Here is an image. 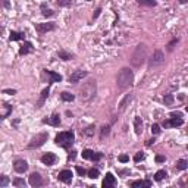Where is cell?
Here are the masks:
<instances>
[{
  "label": "cell",
  "instance_id": "obj_3",
  "mask_svg": "<svg viewBox=\"0 0 188 188\" xmlns=\"http://www.w3.org/2000/svg\"><path fill=\"white\" fill-rule=\"evenodd\" d=\"M75 141V134L72 131H63V132H59L55 138V143H56L59 147H63V148H69Z\"/></svg>",
  "mask_w": 188,
  "mask_h": 188
},
{
  "label": "cell",
  "instance_id": "obj_1",
  "mask_svg": "<svg viewBox=\"0 0 188 188\" xmlns=\"http://www.w3.org/2000/svg\"><path fill=\"white\" fill-rule=\"evenodd\" d=\"M132 81H134V74L129 68H122L118 74V78H116V84L121 90H125L128 87L132 85Z\"/></svg>",
  "mask_w": 188,
  "mask_h": 188
},
{
  "label": "cell",
  "instance_id": "obj_33",
  "mask_svg": "<svg viewBox=\"0 0 188 188\" xmlns=\"http://www.w3.org/2000/svg\"><path fill=\"white\" fill-rule=\"evenodd\" d=\"M9 182H10L9 176H6V175L0 176V187H6V185H9Z\"/></svg>",
  "mask_w": 188,
  "mask_h": 188
},
{
  "label": "cell",
  "instance_id": "obj_16",
  "mask_svg": "<svg viewBox=\"0 0 188 188\" xmlns=\"http://www.w3.org/2000/svg\"><path fill=\"white\" fill-rule=\"evenodd\" d=\"M13 169L18 172V173H24V172L28 171V163L25 160H16L13 163Z\"/></svg>",
  "mask_w": 188,
  "mask_h": 188
},
{
  "label": "cell",
  "instance_id": "obj_2",
  "mask_svg": "<svg viewBox=\"0 0 188 188\" xmlns=\"http://www.w3.org/2000/svg\"><path fill=\"white\" fill-rule=\"evenodd\" d=\"M96 91H97V85L94 80H88L87 82H84L80 90V97L82 101H88L96 96Z\"/></svg>",
  "mask_w": 188,
  "mask_h": 188
},
{
  "label": "cell",
  "instance_id": "obj_15",
  "mask_svg": "<svg viewBox=\"0 0 188 188\" xmlns=\"http://www.w3.org/2000/svg\"><path fill=\"white\" fill-rule=\"evenodd\" d=\"M56 160H57V157H56L55 153H46V154L41 156V162H43L44 165H47V166L53 165Z\"/></svg>",
  "mask_w": 188,
  "mask_h": 188
},
{
  "label": "cell",
  "instance_id": "obj_8",
  "mask_svg": "<svg viewBox=\"0 0 188 188\" xmlns=\"http://www.w3.org/2000/svg\"><path fill=\"white\" fill-rule=\"evenodd\" d=\"M35 30H37L40 34L49 33V31L56 30V24H55V22H47V24H35Z\"/></svg>",
  "mask_w": 188,
  "mask_h": 188
},
{
  "label": "cell",
  "instance_id": "obj_31",
  "mask_svg": "<svg viewBox=\"0 0 188 188\" xmlns=\"http://www.w3.org/2000/svg\"><path fill=\"white\" fill-rule=\"evenodd\" d=\"M56 3L60 8H66V6H71L72 5V0H56Z\"/></svg>",
  "mask_w": 188,
  "mask_h": 188
},
{
  "label": "cell",
  "instance_id": "obj_26",
  "mask_svg": "<svg viewBox=\"0 0 188 188\" xmlns=\"http://www.w3.org/2000/svg\"><path fill=\"white\" fill-rule=\"evenodd\" d=\"M187 168H188V162L185 159H179V160L176 162V169H178V171H185Z\"/></svg>",
  "mask_w": 188,
  "mask_h": 188
},
{
  "label": "cell",
  "instance_id": "obj_42",
  "mask_svg": "<svg viewBox=\"0 0 188 188\" xmlns=\"http://www.w3.org/2000/svg\"><path fill=\"white\" fill-rule=\"evenodd\" d=\"M128 160H129V157H128V156H126V154L119 156V162H122V163H126Z\"/></svg>",
  "mask_w": 188,
  "mask_h": 188
},
{
  "label": "cell",
  "instance_id": "obj_21",
  "mask_svg": "<svg viewBox=\"0 0 188 188\" xmlns=\"http://www.w3.org/2000/svg\"><path fill=\"white\" fill-rule=\"evenodd\" d=\"M134 129H135L137 135H141V132H143V121H141V118H138V116L134 119Z\"/></svg>",
  "mask_w": 188,
  "mask_h": 188
},
{
  "label": "cell",
  "instance_id": "obj_38",
  "mask_svg": "<svg viewBox=\"0 0 188 188\" xmlns=\"http://www.w3.org/2000/svg\"><path fill=\"white\" fill-rule=\"evenodd\" d=\"M93 129H94V126L91 125V126H88V128H85V129L82 131V134H84V135H88V137H90V135H93V132H94Z\"/></svg>",
  "mask_w": 188,
  "mask_h": 188
},
{
  "label": "cell",
  "instance_id": "obj_34",
  "mask_svg": "<svg viewBox=\"0 0 188 188\" xmlns=\"http://www.w3.org/2000/svg\"><path fill=\"white\" fill-rule=\"evenodd\" d=\"M140 5H144V6H156L154 0H137Z\"/></svg>",
  "mask_w": 188,
  "mask_h": 188
},
{
  "label": "cell",
  "instance_id": "obj_17",
  "mask_svg": "<svg viewBox=\"0 0 188 188\" xmlns=\"http://www.w3.org/2000/svg\"><path fill=\"white\" fill-rule=\"evenodd\" d=\"M49 93H50V87H47V88H44V90L41 91V96H40V98H38V101H37V107H38V109L43 107L44 101H46V98L49 97Z\"/></svg>",
  "mask_w": 188,
  "mask_h": 188
},
{
  "label": "cell",
  "instance_id": "obj_46",
  "mask_svg": "<svg viewBox=\"0 0 188 188\" xmlns=\"http://www.w3.org/2000/svg\"><path fill=\"white\" fill-rule=\"evenodd\" d=\"M100 12H101V9L98 8V9H97V10H96V13H94V19H96V18H97V16H98V15H100Z\"/></svg>",
  "mask_w": 188,
  "mask_h": 188
},
{
  "label": "cell",
  "instance_id": "obj_14",
  "mask_svg": "<svg viewBox=\"0 0 188 188\" xmlns=\"http://www.w3.org/2000/svg\"><path fill=\"white\" fill-rule=\"evenodd\" d=\"M184 123L182 118H172V119H168V121H163V126L165 128H171V126H181Z\"/></svg>",
  "mask_w": 188,
  "mask_h": 188
},
{
  "label": "cell",
  "instance_id": "obj_39",
  "mask_svg": "<svg viewBox=\"0 0 188 188\" xmlns=\"http://www.w3.org/2000/svg\"><path fill=\"white\" fill-rule=\"evenodd\" d=\"M0 6L5 9H9L10 8V2H9V0H0Z\"/></svg>",
  "mask_w": 188,
  "mask_h": 188
},
{
  "label": "cell",
  "instance_id": "obj_9",
  "mask_svg": "<svg viewBox=\"0 0 188 188\" xmlns=\"http://www.w3.org/2000/svg\"><path fill=\"white\" fill-rule=\"evenodd\" d=\"M72 176H74V173L69 171V169H63V171L59 172V175H57V179L62 181V182H66V184H69V182L72 181Z\"/></svg>",
  "mask_w": 188,
  "mask_h": 188
},
{
  "label": "cell",
  "instance_id": "obj_6",
  "mask_svg": "<svg viewBox=\"0 0 188 188\" xmlns=\"http://www.w3.org/2000/svg\"><path fill=\"white\" fill-rule=\"evenodd\" d=\"M165 62V55L162 50H156L154 53H153V56H151V59H150V66L151 68H154V66H159L162 65Z\"/></svg>",
  "mask_w": 188,
  "mask_h": 188
},
{
  "label": "cell",
  "instance_id": "obj_36",
  "mask_svg": "<svg viewBox=\"0 0 188 188\" xmlns=\"http://www.w3.org/2000/svg\"><path fill=\"white\" fill-rule=\"evenodd\" d=\"M151 132H153L154 135L160 134V125H159V123H153V125H151Z\"/></svg>",
  "mask_w": 188,
  "mask_h": 188
},
{
  "label": "cell",
  "instance_id": "obj_49",
  "mask_svg": "<svg viewBox=\"0 0 188 188\" xmlns=\"http://www.w3.org/2000/svg\"><path fill=\"white\" fill-rule=\"evenodd\" d=\"M179 2H181V3H182V5H184V3H187L188 0H179Z\"/></svg>",
  "mask_w": 188,
  "mask_h": 188
},
{
  "label": "cell",
  "instance_id": "obj_10",
  "mask_svg": "<svg viewBox=\"0 0 188 188\" xmlns=\"http://www.w3.org/2000/svg\"><path fill=\"white\" fill-rule=\"evenodd\" d=\"M116 185V178L113 176V173H110V172H107L106 176H105V179H103V184H101V187L103 188H112Z\"/></svg>",
  "mask_w": 188,
  "mask_h": 188
},
{
  "label": "cell",
  "instance_id": "obj_27",
  "mask_svg": "<svg viewBox=\"0 0 188 188\" xmlns=\"http://www.w3.org/2000/svg\"><path fill=\"white\" fill-rule=\"evenodd\" d=\"M87 175H88V178H91V179H96V178H98L100 172H98V169H96V168H91V169L87 171Z\"/></svg>",
  "mask_w": 188,
  "mask_h": 188
},
{
  "label": "cell",
  "instance_id": "obj_13",
  "mask_svg": "<svg viewBox=\"0 0 188 188\" xmlns=\"http://www.w3.org/2000/svg\"><path fill=\"white\" fill-rule=\"evenodd\" d=\"M43 123H47V125H51V126H59L60 125V115H51L50 118H46L43 119Z\"/></svg>",
  "mask_w": 188,
  "mask_h": 188
},
{
  "label": "cell",
  "instance_id": "obj_7",
  "mask_svg": "<svg viewBox=\"0 0 188 188\" xmlns=\"http://www.w3.org/2000/svg\"><path fill=\"white\" fill-rule=\"evenodd\" d=\"M88 75L87 71H82V69H78V71H74V74L69 75V82L71 84H76V82H80L82 78H85Z\"/></svg>",
  "mask_w": 188,
  "mask_h": 188
},
{
  "label": "cell",
  "instance_id": "obj_19",
  "mask_svg": "<svg viewBox=\"0 0 188 188\" xmlns=\"http://www.w3.org/2000/svg\"><path fill=\"white\" fill-rule=\"evenodd\" d=\"M33 51V44L30 43V41H25L24 46L19 49V55L21 56H25V55H28V53H31Z\"/></svg>",
  "mask_w": 188,
  "mask_h": 188
},
{
  "label": "cell",
  "instance_id": "obj_25",
  "mask_svg": "<svg viewBox=\"0 0 188 188\" xmlns=\"http://www.w3.org/2000/svg\"><path fill=\"white\" fill-rule=\"evenodd\" d=\"M10 41H18V40H22L24 38V33H16V31H12L10 35H9Z\"/></svg>",
  "mask_w": 188,
  "mask_h": 188
},
{
  "label": "cell",
  "instance_id": "obj_32",
  "mask_svg": "<svg viewBox=\"0 0 188 188\" xmlns=\"http://www.w3.org/2000/svg\"><path fill=\"white\" fill-rule=\"evenodd\" d=\"M13 185H15V187H22L24 188L25 185H27V182H25L22 178H16V179H13Z\"/></svg>",
  "mask_w": 188,
  "mask_h": 188
},
{
  "label": "cell",
  "instance_id": "obj_12",
  "mask_svg": "<svg viewBox=\"0 0 188 188\" xmlns=\"http://www.w3.org/2000/svg\"><path fill=\"white\" fill-rule=\"evenodd\" d=\"M30 185L31 187H41L43 185V178H41L40 173H37V172H34L30 175Z\"/></svg>",
  "mask_w": 188,
  "mask_h": 188
},
{
  "label": "cell",
  "instance_id": "obj_37",
  "mask_svg": "<svg viewBox=\"0 0 188 188\" xmlns=\"http://www.w3.org/2000/svg\"><path fill=\"white\" fill-rule=\"evenodd\" d=\"M143 159H144V153H143V151H138L137 154L134 156V162H135V163H138L140 160H143Z\"/></svg>",
  "mask_w": 188,
  "mask_h": 188
},
{
  "label": "cell",
  "instance_id": "obj_45",
  "mask_svg": "<svg viewBox=\"0 0 188 188\" xmlns=\"http://www.w3.org/2000/svg\"><path fill=\"white\" fill-rule=\"evenodd\" d=\"M3 93H6V94H15L16 90H3Z\"/></svg>",
  "mask_w": 188,
  "mask_h": 188
},
{
  "label": "cell",
  "instance_id": "obj_11",
  "mask_svg": "<svg viewBox=\"0 0 188 188\" xmlns=\"http://www.w3.org/2000/svg\"><path fill=\"white\" fill-rule=\"evenodd\" d=\"M82 157H84V159L94 160V162H98V160L103 157V154H101V153H94L93 150H88V148H87V150H84V151H82Z\"/></svg>",
  "mask_w": 188,
  "mask_h": 188
},
{
  "label": "cell",
  "instance_id": "obj_18",
  "mask_svg": "<svg viewBox=\"0 0 188 188\" xmlns=\"http://www.w3.org/2000/svg\"><path fill=\"white\" fill-rule=\"evenodd\" d=\"M131 187L132 188H138V187H151V181L148 179H138V181H134L131 182Z\"/></svg>",
  "mask_w": 188,
  "mask_h": 188
},
{
  "label": "cell",
  "instance_id": "obj_40",
  "mask_svg": "<svg viewBox=\"0 0 188 188\" xmlns=\"http://www.w3.org/2000/svg\"><path fill=\"white\" fill-rule=\"evenodd\" d=\"M10 112H12V106H10V105H8V112H6V113L3 115V116H0V122H2L3 119H6V118H8L9 115H10Z\"/></svg>",
  "mask_w": 188,
  "mask_h": 188
},
{
  "label": "cell",
  "instance_id": "obj_35",
  "mask_svg": "<svg viewBox=\"0 0 188 188\" xmlns=\"http://www.w3.org/2000/svg\"><path fill=\"white\" fill-rule=\"evenodd\" d=\"M173 100H175V98H173V96H172V94H166V96H165V98H163L165 105H168V106H171L172 103H173Z\"/></svg>",
  "mask_w": 188,
  "mask_h": 188
},
{
  "label": "cell",
  "instance_id": "obj_30",
  "mask_svg": "<svg viewBox=\"0 0 188 188\" xmlns=\"http://www.w3.org/2000/svg\"><path fill=\"white\" fill-rule=\"evenodd\" d=\"M110 134V125H106V126H103L101 128V134H100V138L105 140V137H107Z\"/></svg>",
  "mask_w": 188,
  "mask_h": 188
},
{
  "label": "cell",
  "instance_id": "obj_43",
  "mask_svg": "<svg viewBox=\"0 0 188 188\" xmlns=\"http://www.w3.org/2000/svg\"><path fill=\"white\" fill-rule=\"evenodd\" d=\"M165 160H166L165 156H156V162H157V163H162V162H165Z\"/></svg>",
  "mask_w": 188,
  "mask_h": 188
},
{
  "label": "cell",
  "instance_id": "obj_22",
  "mask_svg": "<svg viewBox=\"0 0 188 188\" xmlns=\"http://www.w3.org/2000/svg\"><path fill=\"white\" fill-rule=\"evenodd\" d=\"M57 56H59V59H62V60H72L75 57L72 53L65 51V50H59V51H57Z\"/></svg>",
  "mask_w": 188,
  "mask_h": 188
},
{
  "label": "cell",
  "instance_id": "obj_44",
  "mask_svg": "<svg viewBox=\"0 0 188 188\" xmlns=\"http://www.w3.org/2000/svg\"><path fill=\"white\" fill-rule=\"evenodd\" d=\"M176 43H178V40H173V41H172V43H169V46H168V49H169V50H173V46H175Z\"/></svg>",
  "mask_w": 188,
  "mask_h": 188
},
{
  "label": "cell",
  "instance_id": "obj_41",
  "mask_svg": "<svg viewBox=\"0 0 188 188\" xmlns=\"http://www.w3.org/2000/svg\"><path fill=\"white\" fill-rule=\"evenodd\" d=\"M76 172H78V175H80V176H84V175H87V171H85L84 168H81V166H76Z\"/></svg>",
  "mask_w": 188,
  "mask_h": 188
},
{
  "label": "cell",
  "instance_id": "obj_29",
  "mask_svg": "<svg viewBox=\"0 0 188 188\" xmlns=\"http://www.w3.org/2000/svg\"><path fill=\"white\" fill-rule=\"evenodd\" d=\"M60 98L63 100V101H72L75 98L74 94H71V93H66V91H63L62 94H60Z\"/></svg>",
  "mask_w": 188,
  "mask_h": 188
},
{
  "label": "cell",
  "instance_id": "obj_47",
  "mask_svg": "<svg viewBox=\"0 0 188 188\" xmlns=\"http://www.w3.org/2000/svg\"><path fill=\"white\" fill-rule=\"evenodd\" d=\"M153 143H154V140H148V141H147V146H151Z\"/></svg>",
  "mask_w": 188,
  "mask_h": 188
},
{
  "label": "cell",
  "instance_id": "obj_20",
  "mask_svg": "<svg viewBox=\"0 0 188 188\" xmlns=\"http://www.w3.org/2000/svg\"><path fill=\"white\" fill-rule=\"evenodd\" d=\"M44 72L50 76V82H60L62 81V75H59L57 72H53V71H49V69H46Z\"/></svg>",
  "mask_w": 188,
  "mask_h": 188
},
{
  "label": "cell",
  "instance_id": "obj_23",
  "mask_svg": "<svg viewBox=\"0 0 188 188\" xmlns=\"http://www.w3.org/2000/svg\"><path fill=\"white\" fill-rule=\"evenodd\" d=\"M41 13H43V16H46V18H50V16H53V15H55V12H53L51 9L47 8V5H46V3H43V5H41Z\"/></svg>",
  "mask_w": 188,
  "mask_h": 188
},
{
  "label": "cell",
  "instance_id": "obj_24",
  "mask_svg": "<svg viewBox=\"0 0 188 188\" xmlns=\"http://www.w3.org/2000/svg\"><path fill=\"white\" fill-rule=\"evenodd\" d=\"M131 98H132V96H131V94H128V96H126V97L121 101V105H119V112H123V110L126 109V105L131 101Z\"/></svg>",
  "mask_w": 188,
  "mask_h": 188
},
{
  "label": "cell",
  "instance_id": "obj_4",
  "mask_svg": "<svg viewBox=\"0 0 188 188\" xmlns=\"http://www.w3.org/2000/svg\"><path fill=\"white\" fill-rule=\"evenodd\" d=\"M147 46L146 44H138L137 46V49H135V51L132 53V57H131V62L134 66H141L144 62H146V59H147Z\"/></svg>",
  "mask_w": 188,
  "mask_h": 188
},
{
  "label": "cell",
  "instance_id": "obj_5",
  "mask_svg": "<svg viewBox=\"0 0 188 188\" xmlns=\"http://www.w3.org/2000/svg\"><path fill=\"white\" fill-rule=\"evenodd\" d=\"M47 138H49V134H47V132H40V134H37V135H35V137L30 141L28 148H38V147H41V146L47 141Z\"/></svg>",
  "mask_w": 188,
  "mask_h": 188
},
{
  "label": "cell",
  "instance_id": "obj_28",
  "mask_svg": "<svg viewBox=\"0 0 188 188\" xmlns=\"http://www.w3.org/2000/svg\"><path fill=\"white\" fill-rule=\"evenodd\" d=\"M166 176H168V173H166V171H163V169H162V171H157V172H156V173H154V181H157V182H159V181L165 179Z\"/></svg>",
  "mask_w": 188,
  "mask_h": 188
},
{
  "label": "cell",
  "instance_id": "obj_48",
  "mask_svg": "<svg viewBox=\"0 0 188 188\" xmlns=\"http://www.w3.org/2000/svg\"><path fill=\"white\" fill-rule=\"evenodd\" d=\"M69 159H75V151H72V154H69Z\"/></svg>",
  "mask_w": 188,
  "mask_h": 188
}]
</instances>
